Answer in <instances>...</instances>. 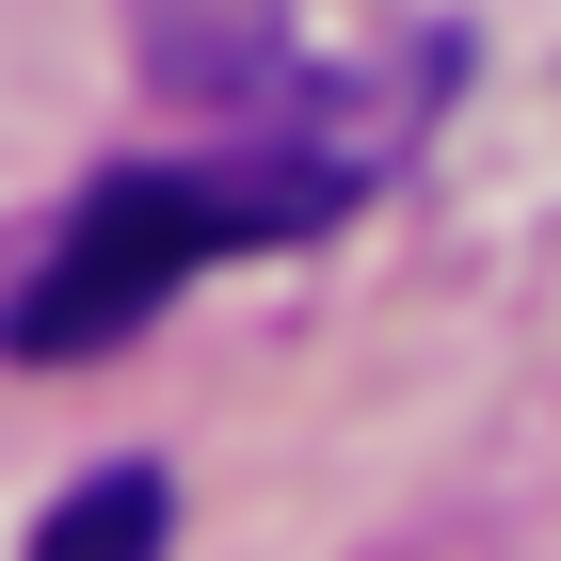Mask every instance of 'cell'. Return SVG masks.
Wrapping results in <instances>:
<instances>
[{
    "instance_id": "obj_1",
    "label": "cell",
    "mask_w": 561,
    "mask_h": 561,
    "mask_svg": "<svg viewBox=\"0 0 561 561\" xmlns=\"http://www.w3.org/2000/svg\"><path fill=\"white\" fill-rule=\"evenodd\" d=\"M369 176H386V145H321V113H305V129H225V145H193V161L96 176L81 209L33 241V273L0 289V353H33V369L48 353H113V337H145L209 257L337 225Z\"/></svg>"
},
{
    "instance_id": "obj_2",
    "label": "cell",
    "mask_w": 561,
    "mask_h": 561,
    "mask_svg": "<svg viewBox=\"0 0 561 561\" xmlns=\"http://www.w3.org/2000/svg\"><path fill=\"white\" fill-rule=\"evenodd\" d=\"M33 561H161V466H96L81 497L33 529Z\"/></svg>"
}]
</instances>
